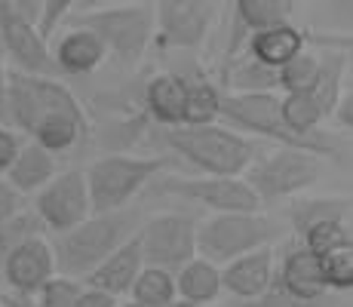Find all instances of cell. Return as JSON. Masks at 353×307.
Wrapping results in <instances>:
<instances>
[{
  "mask_svg": "<svg viewBox=\"0 0 353 307\" xmlns=\"http://www.w3.org/2000/svg\"><path fill=\"white\" fill-rule=\"evenodd\" d=\"M160 194L181 197L188 203L209 209L212 215H228V212H261V203L252 194L243 179H166L157 184Z\"/></svg>",
  "mask_w": 353,
  "mask_h": 307,
  "instance_id": "8fae6325",
  "label": "cell"
},
{
  "mask_svg": "<svg viewBox=\"0 0 353 307\" xmlns=\"http://www.w3.org/2000/svg\"><path fill=\"white\" fill-rule=\"evenodd\" d=\"M166 157H132V154H108L83 169L86 190H90L92 215L123 212L148 184H154L160 172H166Z\"/></svg>",
  "mask_w": 353,
  "mask_h": 307,
  "instance_id": "5b68a950",
  "label": "cell"
},
{
  "mask_svg": "<svg viewBox=\"0 0 353 307\" xmlns=\"http://www.w3.org/2000/svg\"><path fill=\"white\" fill-rule=\"evenodd\" d=\"M283 228L264 212H228L196 221V258L225 268L255 249H268Z\"/></svg>",
  "mask_w": 353,
  "mask_h": 307,
  "instance_id": "8992f818",
  "label": "cell"
},
{
  "mask_svg": "<svg viewBox=\"0 0 353 307\" xmlns=\"http://www.w3.org/2000/svg\"><path fill=\"white\" fill-rule=\"evenodd\" d=\"M320 264H323V279H325V289L329 292H350L353 289V246L320 258Z\"/></svg>",
  "mask_w": 353,
  "mask_h": 307,
  "instance_id": "4dcf8cb0",
  "label": "cell"
},
{
  "mask_svg": "<svg viewBox=\"0 0 353 307\" xmlns=\"http://www.w3.org/2000/svg\"><path fill=\"white\" fill-rule=\"evenodd\" d=\"M83 292V283L80 279H71V277H52L43 289L34 295V301L40 307H74L77 295Z\"/></svg>",
  "mask_w": 353,
  "mask_h": 307,
  "instance_id": "1f68e13d",
  "label": "cell"
},
{
  "mask_svg": "<svg viewBox=\"0 0 353 307\" xmlns=\"http://www.w3.org/2000/svg\"><path fill=\"white\" fill-rule=\"evenodd\" d=\"M141 228L139 212H108V215H90L71 228L68 234L52 237V261H56L59 277H90L92 270L105 261L111 252H117L129 237H135Z\"/></svg>",
  "mask_w": 353,
  "mask_h": 307,
  "instance_id": "7a4b0ae2",
  "label": "cell"
},
{
  "mask_svg": "<svg viewBox=\"0 0 353 307\" xmlns=\"http://www.w3.org/2000/svg\"><path fill=\"white\" fill-rule=\"evenodd\" d=\"M34 215L50 234H68L77 228L80 221L92 215L90 206V190H86V175L83 169H65L56 172V179L46 184L43 190L34 194Z\"/></svg>",
  "mask_w": 353,
  "mask_h": 307,
  "instance_id": "30bf717a",
  "label": "cell"
},
{
  "mask_svg": "<svg viewBox=\"0 0 353 307\" xmlns=\"http://www.w3.org/2000/svg\"><path fill=\"white\" fill-rule=\"evenodd\" d=\"M221 92L219 86L206 80H185V123L181 126H212L221 114Z\"/></svg>",
  "mask_w": 353,
  "mask_h": 307,
  "instance_id": "4316f807",
  "label": "cell"
},
{
  "mask_svg": "<svg viewBox=\"0 0 353 307\" xmlns=\"http://www.w3.org/2000/svg\"><path fill=\"white\" fill-rule=\"evenodd\" d=\"M206 307H219V304H206Z\"/></svg>",
  "mask_w": 353,
  "mask_h": 307,
  "instance_id": "60d3db41",
  "label": "cell"
},
{
  "mask_svg": "<svg viewBox=\"0 0 353 307\" xmlns=\"http://www.w3.org/2000/svg\"><path fill=\"white\" fill-rule=\"evenodd\" d=\"M0 50H3V56L16 61L19 74L50 77V71L56 68L52 65L50 43L40 37L31 22L19 19L6 0H0Z\"/></svg>",
  "mask_w": 353,
  "mask_h": 307,
  "instance_id": "4fadbf2b",
  "label": "cell"
},
{
  "mask_svg": "<svg viewBox=\"0 0 353 307\" xmlns=\"http://www.w3.org/2000/svg\"><path fill=\"white\" fill-rule=\"evenodd\" d=\"M280 117L295 139H320L323 111L310 92H286L280 95Z\"/></svg>",
  "mask_w": 353,
  "mask_h": 307,
  "instance_id": "d4e9b609",
  "label": "cell"
},
{
  "mask_svg": "<svg viewBox=\"0 0 353 307\" xmlns=\"http://www.w3.org/2000/svg\"><path fill=\"white\" fill-rule=\"evenodd\" d=\"M323 175V160L295 148H274L270 154L258 157L243 172V181L252 188L258 203H280L289 197H301L314 188Z\"/></svg>",
  "mask_w": 353,
  "mask_h": 307,
  "instance_id": "ba28073f",
  "label": "cell"
},
{
  "mask_svg": "<svg viewBox=\"0 0 353 307\" xmlns=\"http://www.w3.org/2000/svg\"><path fill=\"white\" fill-rule=\"evenodd\" d=\"M163 141L175 157L209 179H243L255 160V141L228 126H175L163 129Z\"/></svg>",
  "mask_w": 353,
  "mask_h": 307,
  "instance_id": "3957f363",
  "label": "cell"
},
{
  "mask_svg": "<svg viewBox=\"0 0 353 307\" xmlns=\"http://www.w3.org/2000/svg\"><path fill=\"white\" fill-rule=\"evenodd\" d=\"M145 108L151 120L163 129H175L185 123V77L179 74H154L145 86Z\"/></svg>",
  "mask_w": 353,
  "mask_h": 307,
  "instance_id": "44dd1931",
  "label": "cell"
},
{
  "mask_svg": "<svg viewBox=\"0 0 353 307\" xmlns=\"http://www.w3.org/2000/svg\"><path fill=\"white\" fill-rule=\"evenodd\" d=\"M135 237L145 268L175 274L196 258V218L188 212H163L148 218Z\"/></svg>",
  "mask_w": 353,
  "mask_h": 307,
  "instance_id": "9c48e42d",
  "label": "cell"
},
{
  "mask_svg": "<svg viewBox=\"0 0 353 307\" xmlns=\"http://www.w3.org/2000/svg\"><path fill=\"white\" fill-rule=\"evenodd\" d=\"M219 120L228 123V129L240 135H261L270 139L276 148H295L314 157H338L329 135L320 139H295L280 117V92H225L221 95Z\"/></svg>",
  "mask_w": 353,
  "mask_h": 307,
  "instance_id": "277c9868",
  "label": "cell"
},
{
  "mask_svg": "<svg viewBox=\"0 0 353 307\" xmlns=\"http://www.w3.org/2000/svg\"><path fill=\"white\" fill-rule=\"evenodd\" d=\"M74 307H117V298L105 295V292H96V289H86L77 295V301H74Z\"/></svg>",
  "mask_w": 353,
  "mask_h": 307,
  "instance_id": "74e56055",
  "label": "cell"
},
{
  "mask_svg": "<svg viewBox=\"0 0 353 307\" xmlns=\"http://www.w3.org/2000/svg\"><path fill=\"white\" fill-rule=\"evenodd\" d=\"M236 307H332L329 298H323V301H298V298H292L289 292H283L276 283L268 286V292H261L258 298H252V301H243Z\"/></svg>",
  "mask_w": 353,
  "mask_h": 307,
  "instance_id": "836d02e7",
  "label": "cell"
},
{
  "mask_svg": "<svg viewBox=\"0 0 353 307\" xmlns=\"http://www.w3.org/2000/svg\"><path fill=\"white\" fill-rule=\"evenodd\" d=\"M246 50L255 65L268 68V71H276V68H283L286 61H292L304 50V31H298L292 22L276 25V28L249 34Z\"/></svg>",
  "mask_w": 353,
  "mask_h": 307,
  "instance_id": "d6986e66",
  "label": "cell"
},
{
  "mask_svg": "<svg viewBox=\"0 0 353 307\" xmlns=\"http://www.w3.org/2000/svg\"><path fill=\"white\" fill-rule=\"evenodd\" d=\"M52 52V65L62 68L65 74H74V77H83V74H92L101 68V61L108 59L105 46L92 31L86 28H68L62 37H56V46H50Z\"/></svg>",
  "mask_w": 353,
  "mask_h": 307,
  "instance_id": "ac0fdd59",
  "label": "cell"
},
{
  "mask_svg": "<svg viewBox=\"0 0 353 307\" xmlns=\"http://www.w3.org/2000/svg\"><path fill=\"white\" fill-rule=\"evenodd\" d=\"M25 209H28V200H25V197L19 194L3 175H0V224L10 221V218H16L19 212H25Z\"/></svg>",
  "mask_w": 353,
  "mask_h": 307,
  "instance_id": "e575fe53",
  "label": "cell"
},
{
  "mask_svg": "<svg viewBox=\"0 0 353 307\" xmlns=\"http://www.w3.org/2000/svg\"><path fill=\"white\" fill-rule=\"evenodd\" d=\"M129 304L135 307H175V274L160 268H141L129 289Z\"/></svg>",
  "mask_w": 353,
  "mask_h": 307,
  "instance_id": "484cf974",
  "label": "cell"
},
{
  "mask_svg": "<svg viewBox=\"0 0 353 307\" xmlns=\"http://www.w3.org/2000/svg\"><path fill=\"white\" fill-rule=\"evenodd\" d=\"M292 16H295L292 0H236L234 3V22H240L246 34L289 25Z\"/></svg>",
  "mask_w": 353,
  "mask_h": 307,
  "instance_id": "cb8c5ba5",
  "label": "cell"
},
{
  "mask_svg": "<svg viewBox=\"0 0 353 307\" xmlns=\"http://www.w3.org/2000/svg\"><path fill=\"white\" fill-rule=\"evenodd\" d=\"M350 197H298L289 206V224L298 237H304L320 221H347Z\"/></svg>",
  "mask_w": 353,
  "mask_h": 307,
  "instance_id": "603a6c76",
  "label": "cell"
},
{
  "mask_svg": "<svg viewBox=\"0 0 353 307\" xmlns=\"http://www.w3.org/2000/svg\"><path fill=\"white\" fill-rule=\"evenodd\" d=\"M344 65H347L344 50L323 52L320 56V74H316V83H314V90H310V95L316 99L323 117H329L332 108L338 105V99H341V92H344Z\"/></svg>",
  "mask_w": 353,
  "mask_h": 307,
  "instance_id": "83f0119b",
  "label": "cell"
},
{
  "mask_svg": "<svg viewBox=\"0 0 353 307\" xmlns=\"http://www.w3.org/2000/svg\"><path fill=\"white\" fill-rule=\"evenodd\" d=\"M0 277L10 286V295L34 298L56 277V261H52L50 240L46 237H31V240L19 243L16 249H10Z\"/></svg>",
  "mask_w": 353,
  "mask_h": 307,
  "instance_id": "5bb4252c",
  "label": "cell"
},
{
  "mask_svg": "<svg viewBox=\"0 0 353 307\" xmlns=\"http://www.w3.org/2000/svg\"><path fill=\"white\" fill-rule=\"evenodd\" d=\"M74 10H77V3H74V0H43V3H40L37 25H34V28H37L40 37L52 46V34H56V28L65 22L68 16H71Z\"/></svg>",
  "mask_w": 353,
  "mask_h": 307,
  "instance_id": "d6a6232c",
  "label": "cell"
},
{
  "mask_svg": "<svg viewBox=\"0 0 353 307\" xmlns=\"http://www.w3.org/2000/svg\"><path fill=\"white\" fill-rule=\"evenodd\" d=\"M274 283L280 286L283 292H289L292 298L307 301V304L329 298L320 258L310 255L304 246H292L286 255H283V261L276 264V270H274Z\"/></svg>",
  "mask_w": 353,
  "mask_h": 307,
  "instance_id": "9a60e30c",
  "label": "cell"
},
{
  "mask_svg": "<svg viewBox=\"0 0 353 307\" xmlns=\"http://www.w3.org/2000/svg\"><path fill=\"white\" fill-rule=\"evenodd\" d=\"M6 120L52 157L65 154L86 135V117L62 80L6 74Z\"/></svg>",
  "mask_w": 353,
  "mask_h": 307,
  "instance_id": "6da1fadb",
  "label": "cell"
},
{
  "mask_svg": "<svg viewBox=\"0 0 353 307\" xmlns=\"http://www.w3.org/2000/svg\"><path fill=\"white\" fill-rule=\"evenodd\" d=\"M56 172H59L56 157H52L50 151H43L40 145H34V141H28V145L19 148L16 160H12L10 169H6L3 179L10 181L25 200H28V197H34L37 190H43L46 184L56 179Z\"/></svg>",
  "mask_w": 353,
  "mask_h": 307,
  "instance_id": "ffe728a7",
  "label": "cell"
},
{
  "mask_svg": "<svg viewBox=\"0 0 353 307\" xmlns=\"http://www.w3.org/2000/svg\"><path fill=\"white\" fill-rule=\"evenodd\" d=\"M6 3H10V10L16 12L19 19H25V22H31V25H37L40 3H43V0H6Z\"/></svg>",
  "mask_w": 353,
  "mask_h": 307,
  "instance_id": "f35d334b",
  "label": "cell"
},
{
  "mask_svg": "<svg viewBox=\"0 0 353 307\" xmlns=\"http://www.w3.org/2000/svg\"><path fill=\"white\" fill-rule=\"evenodd\" d=\"M215 19V3L206 0H160L154 3V34L175 50L203 46Z\"/></svg>",
  "mask_w": 353,
  "mask_h": 307,
  "instance_id": "7c38bea8",
  "label": "cell"
},
{
  "mask_svg": "<svg viewBox=\"0 0 353 307\" xmlns=\"http://www.w3.org/2000/svg\"><path fill=\"white\" fill-rule=\"evenodd\" d=\"M221 295V268L194 258L181 270H175V301L185 307H206L215 304Z\"/></svg>",
  "mask_w": 353,
  "mask_h": 307,
  "instance_id": "7402d4cb",
  "label": "cell"
},
{
  "mask_svg": "<svg viewBox=\"0 0 353 307\" xmlns=\"http://www.w3.org/2000/svg\"><path fill=\"white\" fill-rule=\"evenodd\" d=\"M301 240H304L301 243L304 249H307L310 255H316V258H325V255H332V252L353 246L347 221H320V224H314Z\"/></svg>",
  "mask_w": 353,
  "mask_h": 307,
  "instance_id": "f546056e",
  "label": "cell"
},
{
  "mask_svg": "<svg viewBox=\"0 0 353 307\" xmlns=\"http://www.w3.org/2000/svg\"><path fill=\"white\" fill-rule=\"evenodd\" d=\"M316 74H320V52L301 50L292 61H286L283 68H276V90L286 92H310L316 83Z\"/></svg>",
  "mask_w": 353,
  "mask_h": 307,
  "instance_id": "f1b7e54d",
  "label": "cell"
},
{
  "mask_svg": "<svg viewBox=\"0 0 353 307\" xmlns=\"http://www.w3.org/2000/svg\"><path fill=\"white\" fill-rule=\"evenodd\" d=\"M19 148H22V135L10 126H0V175H6V169L12 166Z\"/></svg>",
  "mask_w": 353,
  "mask_h": 307,
  "instance_id": "d590c367",
  "label": "cell"
},
{
  "mask_svg": "<svg viewBox=\"0 0 353 307\" xmlns=\"http://www.w3.org/2000/svg\"><path fill=\"white\" fill-rule=\"evenodd\" d=\"M74 28H86L101 40L105 52H111L120 65H139L154 37V3H123L101 6L71 19Z\"/></svg>",
  "mask_w": 353,
  "mask_h": 307,
  "instance_id": "52a82bcc",
  "label": "cell"
},
{
  "mask_svg": "<svg viewBox=\"0 0 353 307\" xmlns=\"http://www.w3.org/2000/svg\"><path fill=\"white\" fill-rule=\"evenodd\" d=\"M6 74L10 68H6V56L0 50V126H6Z\"/></svg>",
  "mask_w": 353,
  "mask_h": 307,
  "instance_id": "ab89813d",
  "label": "cell"
},
{
  "mask_svg": "<svg viewBox=\"0 0 353 307\" xmlns=\"http://www.w3.org/2000/svg\"><path fill=\"white\" fill-rule=\"evenodd\" d=\"M145 261H141V249H139V237H129V240L120 246L117 252L105 258L90 277H86V289H96V292H105L111 298H126L129 289H132L135 277L141 274Z\"/></svg>",
  "mask_w": 353,
  "mask_h": 307,
  "instance_id": "e0dca14e",
  "label": "cell"
},
{
  "mask_svg": "<svg viewBox=\"0 0 353 307\" xmlns=\"http://www.w3.org/2000/svg\"><path fill=\"white\" fill-rule=\"evenodd\" d=\"M332 117H335V123L341 129H353V92H350V86H344V92H341V99H338V105L332 108Z\"/></svg>",
  "mask_w": 353,
  "mask_h": 307,
  "instance_id": "8d00e7d4",
  "label": "cell"
},
{
  "mask_svg": "<svg viewBox=\"0 0 353 307\" xmlns=\"http://www.w3.org/2000/svg\"><path fill=\"white\" fill-rule=\"evenodd\" d=\"M274 270H276V258H274V246L268 249H255L249 255L236 258L221 268V292L234 295L236 301H252L261 292H268V286L274 283Z\"/></svg>",
  "mask_w": 353,
  "mask_h": 307,
  "instance_id": "2e32d148",
  "label": "cell"
}]
</instances>
